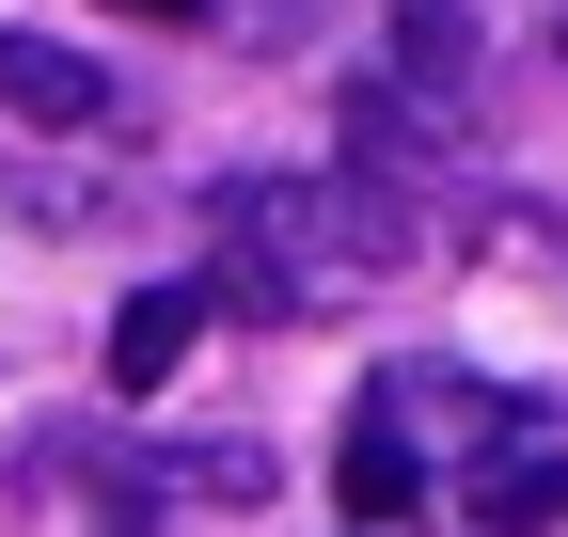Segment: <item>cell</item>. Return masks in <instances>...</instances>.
<instances>
[{"mask_svg": "<svg viewBox=\"0 0 568 537\" xmlns=\"http://www.w3.org/2000/svg\"><path fill=\"white\" fill-rule=\"evenodd\" d=\"M474 537H568V443H489L474 490H458Z\"/></svg>", "mask_w": 568, "mask_h": 537, "instance_id": "6da1fadb", "label": "cell"}, {"mask_svg": "<svg viewBox=\"0 0 568 537\" xmlns=\"http://www.w3.org/2000/svg\"><path fill=\"white\" fill-rule=\"evenodd\" d=\"M0 111H32V126H111V63L48 48V32H0Z\"/></svg>", "mask_w": 568, "mask_h": 537, "instance_id": "7a4b0ae2", "label": "cell"}, {"mask_svg": "<svg viewBox=\"0 0 568 537\" xmlns=\"http://www.w3.org/2000/svg\"><path fill=\"white\" fill-rule=\"evenodd\" d=\"M205 316H222L205 285H142V301L111 316V395H159V379L190 364V332H205Z\"/></svg>", "mask_w": 568, "mask_h": 537, "instance_id": "3957f363", "label": "cell"}, {"mask_svg": "<svg viewBox=\"0 0 568 537\" xmlns=\"http://www.w3.org/2000/svg\"><path fill=\"white\" fill-rule=\"evenodd\" d=\"M332 490H347V521H410V506H426V458L395 443V395H364V427H347Z\"/></svg>", "mask_w": 568, "mask_h": 537, "instance_id": "277c9868", "label": "cell"}, {"mask_svg": "<svg viewBox=\"0 0 568 537\" xmlns=\"http://www.w3.org/2000/svg\"><path fill=\"white\" fill-rule=\"evenodd\" d=\"M174 475L222 490V506H268V458H253V443H205V458H174Z\"/></svg>", "mask_w": 568, "mask_h": 537, "instance_id": "5b68a950", "label": "cell"}, {"mask_svg": "<svg viewBox=\"0 0 568 537\" xmlns=\"http://www.w3.org/2000/svg\"><path fill=\"white\" fill-rule=\"evenodd\" d=\"M111 17H159V32H190V17H205V0H111Z\"/></svg>", "mask_w": 568, "mask_h": 537, "instance_id": "8992f818", "label": "cell"}, {"mask_svg": "<svg viewBox=\"0 0 568 537\" xmlns=\"http://www.w3.org/2000/svg\"><path fill=\"white\" fill-rule=\"evenodd\" d=\"M111 537H142V506H111Z\"/></svg>", "mask_w": 568, "mask_h": 537, "instance_id": "52a82bcc", "label": "cell"}]
</instances>
